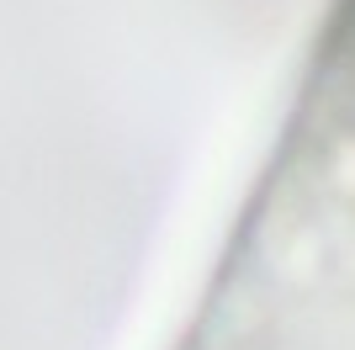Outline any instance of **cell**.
I'll use <instances>...</instances> for the list:
<instances>
[{
  "label": "cell",
  "mask_w": 355,
  "mask_h": 350,
  "mask_svg": "<svg viewBox=\"0 0 355 350\" xmlns=\"http://www.w3.org/2000/svg\"><path fill=\"white\" fill-rule=\"evenodd\" d=\"M340 27H345V37H350V48H355V0L345 6V21H340Z\"/></svg>",
  "instance_id": "6da1fadb"
}]
</instances>
